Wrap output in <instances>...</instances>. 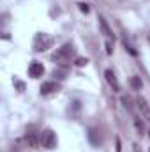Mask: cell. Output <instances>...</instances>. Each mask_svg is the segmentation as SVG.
Here are the masks:
<instances>
[{
  "instance_id": "7a4b0ae2",
  "label": "cell",
  "mask_w": 150,
  "mask_h": 152,
  "mask_svg": "<svg viewBox=\"0 0 150 152\" xmlns=\"http://www.w3.org/2000/svg\"><path fill=\"white\" fill-rule=\"evenodd\" d=\"M53 44V37L46 32H39L34 36V41H32V50L36 53H41V51H46L48 48H51Z\"/></svg>"
},
{
  "instance_id": "9c48e42d",
  "label": "cell",
  "mask_w": 150,
  "mask_h": 152,
  "mask_svg": "<svg viewBox=\"0 0 150 152\" xmlns=\"http://www.w3.org/2000/svg\"><path fill=\"white\" fill-rule=\"evenodd\" d=\"M138 108H140L141 115H143V117H145V118L150 122V106H149V103H147V99L138 97Z\"/></svg>"
},
{
  "instance_id": "ba28073f",
  "label": "cell",
  "mask_w": 150,
  "mask_h": 152,
  "mask_svg": "<svg viewBox=\"0 0 150 152\" xmlns=\"http://www.w3.org/2000/svg\"><path fill=\"white\" fill-rule=\"evenodd\" d=\"M104 76H106V81L113 87V90L118 92V90H120V85H118V80H117L115 73H113L111 69H106V71H104Z\"/></svg>"
},
{
  "instance_id": "52a82bcc",
  "label": "cell",
  "mask_w": 150,
  "mask_h": 152,
  "mask_svg": "<svg viewBox=\"0 0 150 152\" xmlns=\"http://www.w3.org/2000/svg\"><path fill=\"white\" fill-rule=\"evenodd\" d=\"M88 142L94 145V147H99L103 143V138H101V131H97L95 127L88 129Z\"/></svg>"
},
{
  "instance_id": "9a60e30c",
  "label": "cell",
  "mask_w": 150,
  "mask_h": 152,
  "mask_svg": "<svg viewBox=\"0 0 150 152\" xmlns=\"http://www.w3.org/2000/svg\"><path fill=\"white\" fill-rule=\"evenodd\" d=\"M117 152H120V140H117Z\"/></svg>"
},
{
  "instance_id": "3957f363",
  "label": "cell",
  "mask_w": 150,
  "mask_h": 152,
  "mask_svg": "<svg viewBox=\"0 0 150 152\" xmlns=\"http://www.w3.org/2000/svg\"><path fill=\"white\" fill-rule=\"evenodd\" d=\"M41 145L44 149H48V151H51V149L57 147V134H55L53 129H50V127L42 129V133H41Z\"/></svg>"
},
{
  "instance_id": "6da1fadb",
  "label": "cell",
  "mask_w": 150,
  "mask_h": 152,
  "mask_svg": "<svg viewBox=\"0 0 150 152\" xmlns=\"http://www.w3.org/2000/svg\"><path fill=\"white\" fill-rule=\"evenodd\" d=\"M73 55H74V46L71 42H66L51 55V60L57 64H67V62H71Z\"/></svg>"
},
{
  "instance_id": "30bf717a",
  "label": "cell",
  "mask_w": 150,
  "mask_h": 152,
  "mask_svg": "<svg viewBox=\"0 0 150 152\" xmlns=\"http://www.w3.org/2000/svg\"><path fill=\"white\" fill-rule=\"evenodd\" d=\"M131 85H133L134 88H141V81H140L136 76H133V78H131Z\"/></svg>"
},
{
  "instance_id": "5b68a950",
  "label": "cell",
  "mask_w": 150,
  "mask_h": 152,
  "mask_svg": "<svg viewBox=\"0 0 150 152\" xmlns=\"http://www.w3.org/2000/svg\"><path fill=\"white\" fill-rule=\"evenodd\" d=\"M58 92V83L55 81H46L41 85V96H50V94H55Z\"/></svg>"
},
{
  "instance_id": "7c38bea8",
  "label": "cell",
  "mask_w": 150,
  "mask_h": 152,
  "mask_svg": "<svg viewBox=\"0 0 150 152\" xmlns=\"http://www.w3.org/2000/svg\"><path fill=\"white\" fill-rule=\"evenodd\" d=\"M134 124H136V129L140 131V134H143V129H145V127H143V122H140V120H136Z\"/></svg>"
},
{
  "instance_id": "8992f818",
  "label": "cell",
  "mask_w": 150,
  "mask_h": 152,
  "mask_svg": "<svg viewBox=\"0 0 150 152\" xmlns=\"http://www.w3.org/2000/svg\"><path fill=\"white\" fill-rule=\"evenodd\" d=\"M28 75L32 76V78H41V76L44 75V66L41 62H32L28 66Z\"/></svg>"
},
{
  "instance_id": "8fae6325",
  "label": "cell",
  "mask_w": 150,
  "mask_h": 152,
  "mask_svg": "<svg viewBox=\"0 0 150 152\" xmlns=\"http://www.w3.org/2000/svg\"><path fill=\"white\" fill-rule=\"evenodd\" d=\"M87 64H88L87 58H76V66H78V67H83V66H87Z\"/></svg>"
},
{
  "instance_id": "277c9868",
  "label": "cell",
  "mask_w": 150,
  "mask_h": 152,
  "mask_svg": "<svg viewBox=\"0 0 150 152\" xmlns=\"http://www.w3.org/2000/svg\"><path fill=\"white\" fill-rule=\"evenodd\" d=\"M25 143H27L30 149H36L37 145H41V134L37 136V133H34V131H28V133L25 134Z\"/></svg>"
},
{
  "instance_id": "4fadbf2b",
  "label": "cell",
  "mask_w": 150,
  "mask_h": 152,
  "mask_svg": "<svg viewBox=\"0 0 150 152\" xmlns=\"http://www.w3.org/2000/svg\"><path fill=\"white\" fill-rule=\"evenodd\" d=\"M79 9H81L83 12H88V11H90V7H88L87 4H79Z\"/></svg>"
},
{
  "instance_id": "2e32d148",
  "label": "cell",
  "mask_w": 150,
  "mask_h": 152,
  "mask_svg": "<svg viewBox=\"0 0 150 152\" xmlns=\"http://www.w3.org/2000/svg\"><path fill=\"white\" fill-rule=\"evenodd\" d=\"M149 37H150V36H149Z\"/></svg>"
},
{
  "instance_id": "5bb4252c",
  "label": "cell",
  "mask_w": 150,
  "mask_h": 152,
  "mask_svg": "<svg viewBox=\"0 0 150 152\" xmlns=\"http://www.w3.org/2000/svg\"><path fill=\"white\" fill-rule=\"evenodd\" d=\"M113 50H111V42H110V41H108V42H106V53H111Z\"/></svg>"
}]
</instances>
